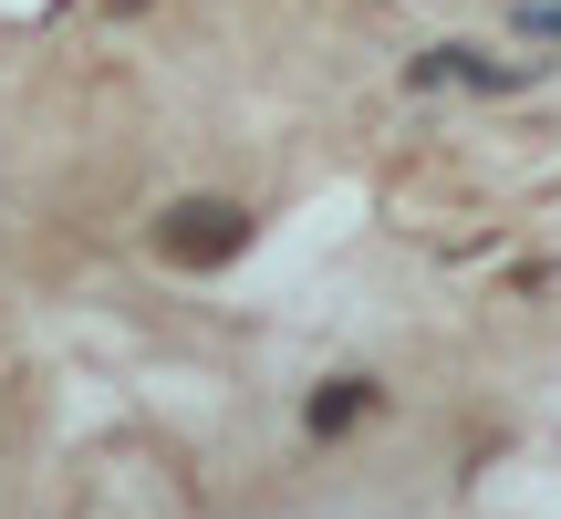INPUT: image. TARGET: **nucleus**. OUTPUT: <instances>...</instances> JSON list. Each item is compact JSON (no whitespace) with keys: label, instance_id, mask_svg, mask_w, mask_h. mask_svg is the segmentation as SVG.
Returning a JSON list of instances; mask_svg holds the SVG:
<instances>
[{"label":"nucleus","instance_id":"2","mask_svg":"<svg viewBox=\"0 0 561 519\" xmlns=\"http://www.w3.org/2000/svg\"><path fill=\"white\" fill-rule=\"evenodd\" d=\"M530 73H541V62H489V53H468V42H437V53L405 62V83H468V94H520Z\"/></svg>","mask_w":561,"mask_h":519},{"label":"nucleus","instance_id":"1","mask_svg":"<svg viewBox=\"0 0 561 519\" xmlns=\"http://www.w3.org/2000/svg\"><path fill=\"white\" fill-rule=\"evenodd\" d=\"M157 250L178 260V270H219V260L250 250V208L240 198H178L157 219Z\"/></svg>","mask_w":561,"mask_h":519},{"label":"nucleus","instance_id":"3","mask_svg":"<svg viewBox=\"0 0 561 519\" xmlns=\"http://www.w3.org/2000/svg\"><path fill=\"white\" fill-rule=\"evenodd\" d=\"M354 416H375V384H364V374H333V384L312 395V437H343Z\"/></svg>","mask_w":561,"mask_h":519},{"label":"nucleus","instance_id":"4","mask_svg":"<svg viewBox=\"0 0 561 519\" xmlns=\"http://www.w3.org/2000/svg\"><path fill=\"white\" fill-rule=\"evenodd\" d=\"M520 42H561V0H520Z\"/></svg>","mask_w":561,"mask_h":519}]
</instances>
